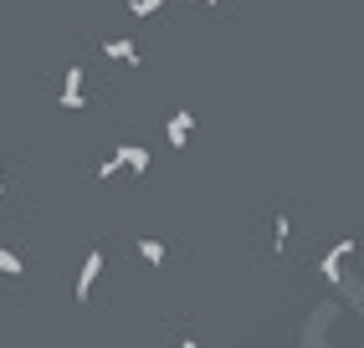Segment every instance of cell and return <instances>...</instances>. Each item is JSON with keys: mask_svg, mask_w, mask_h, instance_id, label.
Returning a JSON list of instances; mask_svg holds the SVG:
<instances>
[{"mask_svg": "<svg viewBox=\"0 0 364 348\" xmlns=\"http://www.w3.org/2000/svg\"><path fill=\"white\" fill-rule=\"evenodd\" d=\"M287 236H293V220H287V215H277V220H272V246H277V251L287 246Z\"/></svg>", "mask_w": 364, "mask_h": 348, "instance_id": "obj_9", "label": "cell"}, {"mask_svg": "<svg viewBox=\"0 0 364 348\" xmlns=\"http://www.w3.org/2000/svg\"><path fill=\"white\" fill-rule=\"evenodd\" d=\"M159 6H164V0H134V6H129V11H134V16H154Z\"/></svg>", "mask_w": 364, "mask_h": 348, "instance_id": "obj_10", "label": "cell"}, {"mask_svg": "<svg viewBox=\"0 0 364 348\" xmlns=\"http://www.w3.org/2000/svg\"><path fill=\"white\" fill-rule=\"evenodd\" d=\"M180 348H200V343H196V338H180Z\"/></svg>", "mask_w": 364, "mask_h": 348, "instance_id": "obj_11", "label": "cell"}, {"mask_svg": "<svg viewBox=\"0 0 364 348\" xmlns=\"http://www.w3.org/2000/svg\"><path fill=\"white\" fill-rule=\"evenodd\" d=\"M62 108H67V113L82 108V67H67V72H62Z\"/></svg>", "mask_w": 364, "mask_h": 348, "instance_id": "obj_4", "label": "cell"}, {"mask_svg": "<svg viewBox=\"0 0 364 348\" xmlns=\"http://www.w3.org/2000/svg\"><path fill=\"white\" fill-rule=\"evenodd\" d=\"M349 256H354V241H349V236L338 241V246H328V256H323V266H318L323 282H333V287L344 282V261H349Z\"/></svg>", "mask_w": 364, "mask_h": 348, "instance_id": "obj_2", "label": "cell"}, {"mask_svg": "<svg viewBox=\"0 0 364 348\" xmlns=\"http://www.w3.org/2000/svg\"><path fill=\"white\" fill-rule=\"evenodd\" d=\"M124 169L144 174V169H149V148H144V143H118V148H113V159L98 164V180H113V174H124Z\"/></svg>", "mask_w": 364, "mask_h": 348, "instance_id": "obj_1", "label": "cell"}, {"mask_svg": "<svg viewBox=\"0 0 364 348\" xmlns=\"http://www.w3.org/2000/svg\"><path fill=\"white\" fill-rule=\"evenodd\" d=\"M103 52H108L113 62H129V67H139V46H134V41H118V36H113V41H103Z\"/></svg>", "mask_w": 364, "mask_h": 348, "instance_id": "obj_6", "label": "cell"}, {"mask_svg": "<svg viewBox=\"0 0 364 348\" xmlns=\"http://www.w3.org/2000/svg\"><path fill=\"white\" fill-rule=\"evenodd\" d=\"M139 256L149 266H164V241L159 236H139Z\"/></svg>", "mask_w": 364, "mask_h": 348, "instance_id": "obj_7", "label": "cell"}, {"mask_svg": "<svg viewBox=\"0 0 364 348\" xmlns=\"http://www.w3.org/2000/svg\"><path fill=\"white\" fill-rule=\"evenodd\" d=\"M196 6H221V0H196Z\"/></svg>", "mask_w": 364, "mask_h": 348, "instance_id": "obj_12", "label": "cell"}, {"mask_svg": "<svg viewBox=\"0 0 364 348\" xmlns=\"http://www.w3.org/2000/svg\"><path fill=\"white\" fill-rule=\"evenodd\" d=\"M190 134H196V113H185V108H180L175 118H169V129H164V138L175 143V148H185V143H190Z\"/></svg>", "mask_w": 364, "mask_h": 348, "instance_id": "obj_5", "label": "cell"}, {"mask_svg": "<svg viewBox=\"0 0 364 348\" xmlns=\"http://www.w3.org/2000/svg\"><path fill=\"white\" fill-rule=\"evenodd\" d=\"M103 277V251H87V261H82V277H77V287H72V297L77 303H87L92 297V282Z\"/></svg>", "mask_w": 364, "mask_h": 348, "instance_id": "obj_3", "label": "cell"}, {"mask_svg": "<svg viewBox=\"0 0 364 348\" xmlns=\"http://www.w3.org/2000/svg\"><path fill=\"white\" fill-rule=\"evenodd\" d=\"M0 195H6V180H0Z\"/></svg>", "mask_w": 364, "mask_h": 348, "instance_id": "obj_13", "label": "cell"}, {"mask_svg": "<svg viewBox=\"0 0 364 348\" xmlns=\"http://www.w3.org/2000/svg\"><path fill=\"white\" fill-rule=\"evenodd\" d=\"M0 271H6V277H26V261H21L16 251H6V246H0Z\"/></svg>", "mask_w": 364, "mask_h": 348, "instance_id": "obj_8", "label": "cell"}]
</instances>
